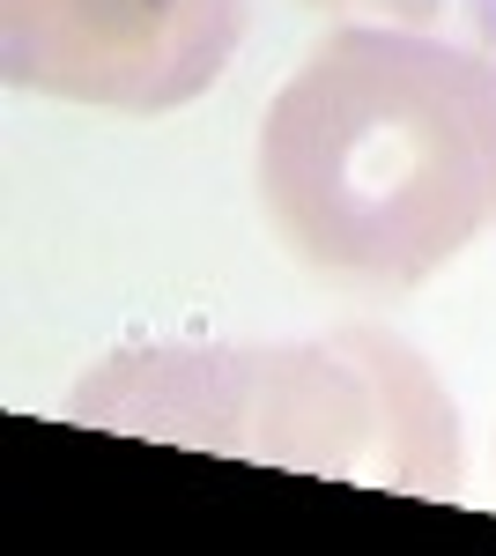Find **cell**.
I'll list each match as a JSON object with an SVG mask.
<instances>
[{
	"mask_svg": "<svg viewBox=\"0 0 496 556\" xmlns=\"http://www.w3.org/2000/svg\"><path fill=\"white\" fill-rule=\"evenodd\" d=\"M67 416L400 497H459L467 482L453 393L385 327H333L311 342L119 349L67 393Z\"/></svg>",
	"mask_w": 496,
	"mask_h": 556,
	"instance_id": "2",
	"label": "cell"
},
{
	"mask_svg": "<svg viewBox=\"0 0 496 556\" xmlns=\"http://www.w3.org/2000/svg\"><path fill=\"white\" fill-rule=\"evenodd\" d=\"M259 201L311 275L400 298L496 230V60L348 23L275 89Z\"/></svg>",
	"mask_w": 496,
	"mask_h": 556,
	"instance_id": "1",
	"label": "cell"
},
{
	"mask_svg": "<svg viewBox=\"0 0 496 556\" xmlns=\"http://www.w3.org/2000/svg\"><path fill=\"white\" fill-rule=\"evenodd\" d=\"M311 8H385L393 23H408V30H422V23H430V15H437L445 0H311Z\"/></svg>",
	"mask_w": 496,
	"mask_h": 556,
	"instance_id": "4",
	"label": "cell"
},
{
	"mask_svg": "<svg viewBox=\"0 0 496 556\" xmlns=\"http://www.w3.org/2000/svg\"><path fill=\"white\" fill-rule=\"evenodd\" d=\"M467 8V23H474V38L489 45V60H496V0H459Z\"/></svg>",
	"mask_w": 496,
	"mask_h": 556,
	"instance_id": "5",
	"label": "cell"
},
{
	"mask_svg": "<svg viewBox=\"0 0 496 556\" xmlns=\"http://www.w3.org/2000/svg\"><path fill=\"white\" fill-rule=\"evenodd\" d=\"M245 0H0V75L89 112L156 119L222 83Z\"/></svg>",
	"mask_w": 496,
	"mask_h": 556,
	"instance_id": "3",
	"label": "cell"
}]
</instances>
